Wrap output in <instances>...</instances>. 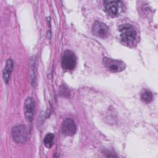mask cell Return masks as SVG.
<instances>
[{"mask_svg": "<svg viewBox=\"0 0 158 158\" xmlns=\"http://www.w3.org/2000/svg\"><path fill=\"white\" fill-rule=\"evenodd\" d=\"M102 63L107 70L114 73L122 72L126 67V65L123 61L108 57H104Z\"/></svg>", "mask_w": 158, "mask_h": 158, "instance_id": "3", "label": "cell"}, {"mask_svg": "<svg viewBox=\"0 0 158 158\" xmlns=\"http://www.w3.org/2000/svg\"><path fill=\"white\" fill-rule=\"evenodd\" d=\"M122 2L120 1H105L104 7L106 12L110 17L117 16L121 10Z\"/></svg>", "mask_w": 158, "mask_h": 158, "instance_id": "5", "label": "cell"}, {"mask_svg": "<svg viewBox=\"0 0 158 158\" xmlns=\"http://www.w3.org/2000/svg\"><path fill=\"white\" fill-rule=\"evenodd\" d=\"M69 90H68V88H66V86H65V89H64V87L63 86H61L60 88V93L61 95H63L64 96H66V95H69Z\"/></svg>", "mask_w": 158, "mask_h": 158, "instance_id": "12", "label": "cell"}, {"mask_svg": "<svg viewBox=\"0 0 158 158\" xmlns=\"http://www.w3.org/2000/svg\"><path fill=\"white\" fill-rule=\"evenodd\" d=\"M76 125L74 120L71 118H65L62 123L61 127V130L62 133L65 136H72L75 134L76 131Z\"/></svg>", "mask_w": 158, "mask_h": 158, "instance_id": "8", "label": "cell"}, {"mask_svg": "<svg viewBox=\"0 0 158 158\" xmlns=\"http://www.w3.org/2000/svg\"><path fill=\"white\" fill-rule=\"evenodd\" d=\"M35 111V102L31 97H28L24 102V115L28 122L33 120Z\"/></svg>", "mask_w": 158, "mask_h": 158, "instance_id": "7", "label": "cell"}, {"mask_svg": "<svg viewBox=\"0 0 158 158\" xmlns=\"http://www.w3.org/2000/svg\"><path fill=\"white\" fill-rule=\"evenodd\" d=\"M77 64V58L75 54L69 50L65 51L62 56L61 65L62 68L66 70H72Z\"/></svg>", "mask_w": 158, "mask_h": 158, "instance_id": "4", "label": "cell"}, {"mask_svg": "<svg viewBox=\"0 0 158 158\" xmlns=\"http://www.w3.org/2000/svg\"><path fill=\"white\" fill-rule=\"evenodd\" d=\"M12 136L17 143H25L28 139L29 133L26 127L22 125H16L12 128Z\"/></svg>", "mask_w": 158, "mask_h": 158, "instance_id": "2", "label": "cell"}, {"mask_svg": "<svg viewBox=\"0 0 158 158\" xmlns=\"http://www.w3.org/2000/svg\"><path fill=\"white\" fill-rule=\"evenodd\" d=\"M12 69H13V61L11 59H9L6 61V66L2 71V77L6 83H7L9 80L10 73L12 71Z\"/></svg>", "mask_w": 158, "mask_h": 158, "instance_id": "9", "label": "cell"}, {"mask_svg": "<svg viewBox=\"0 0 158 158\" xmlns=\"http://www.w3.org/2000/svg\"><path fill=\"white\" fill-rule=\"evenodd\" d=\"M120 40L127 46H133L137 41L138 33L135 28L130 24L125 23L120 26Z\"/></svg>", "mask_w": 158, "mask_h": 158, "instance_id": "1", "label": "cell"}, {"mask_svg": "<svg viewBox=\"0 0 158 158\" xmlns=\"http://www.w3.org/2000/svg\"><path fill=\"white\" fill-rule=\"evenodd\" d=\"M54 138V135L53 133H49L45 136L43 142H44V146L47 148H51L52 146Z\"/></svg>", "mask_w": 158, "mask_h": 158, "instance_id": "11", "label": "cell"}, {"mask_svg": "<svg viewBox=\"0 0 158 158\" xmlns=\"http://www.w3.org/2000/svg\"><path fill=\"white\" fill-rule=\"evenodd\" d=\"M92 33L98 37L105 38L109 36V29L106 24L102 22L96 21L93 25Z\"/></svg>", "mask_w": 158, "mask_h": 158, "instance_id": "6", "label": "cell"}, {"mask_svg": "<svg viewBox=\"0 0 158 158\" xmlns=\"http://www.w3.org/2000/svg\"><path fill=\"white\" fill-rule=\"evenodd\" d=\"M141 99L143 102L145 103H149L153 99L152 93L150 91L144 89L141 93Z\"/></svg>", "mask_w": 158, "mask_h": 158, "instance_id": "10", "label": "cell"}]
</instances>
